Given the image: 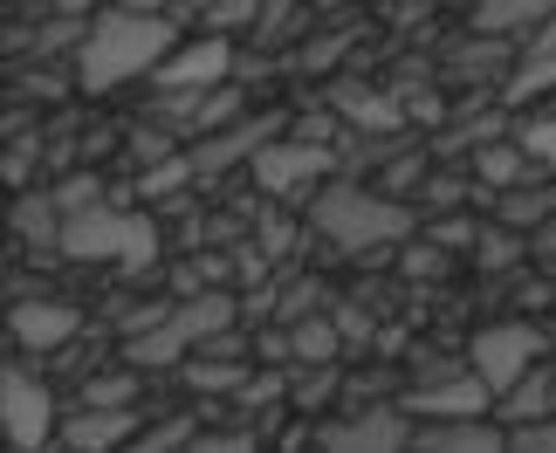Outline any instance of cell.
I'll return each instance as SVG.
<instances>
[{
    "mask_svg": "<svg viewBox=\"0 0 556 453\" xmlns=\"http://www.w3.org/2000/svg\"><path fill=\"white\" fill-rule=\"evenodd\" d=\"M179 49V14L165 8H103L76 35V83L83 90H117L131 76H159Z\"/></svg>",
    "mask_w": 556,
    "mask_h": 453,
    "instance_id": "1",
    "label": "cell"
},
{
    "mask_svg": "<svg viewBox=\"0 0 556 453\" xmlns=\"http://www.w3.org/2000/svg\"><path fill=\"white\" fill-rule=\"evenodd\" d=\"M309 227L324 234V241L351 248V254H371V248L405 241V234H413V206H399L392 192H371V186L330 179V186L309 200Z\"/></svg>",
    "mask_w": 556,
    "mask_h": 453,
    "instance_id": "2",
    "label": "cell"
},
{
    "mask_svg": "<svg viewBox=\"0 0 556 453\" xmlns=\"http://www.w3.org/2000/svg\"><path fill=\"white\" fill-rule=\"evenodd\" d=\"M62 254L70 262H117L138 275L159 262V221L152 213H124V206H97L62 227Z\"/></svg>",
    "mask_w": 556,
    "mask_h": 453,
    "instance_id": "3",
    "label": "cell"
},
{
    "mask_svg": "<svg viewBox=\"0 0 556 453\" xmlns=\"http://www.w3.org/2000/svg\"><path fill=\"white\" fill-rule=\"evenodd\" d=\"M543 351H549V337L536 330V323L508 316V323H488V330H475V343H467V372H475L488 392H495V405H502L522 378L543 372Z\"/></svg>",
    "mask_w": 556,
    "mask_h": 453,
    "instance_id": "4",
    "label": "cell"
},
{
    "mask_svg": "<svg viewBox=\"0 0 556 453\" xmlns=\"http://www.w3.org/2000/svg\"><path fill=\"white\" fill-rule=\"evenodd\" d=\"M413 413L405 405H351L344 419H330L316 446L324 453H413Z\"/></svg>",
    "mask_w": 556,
    "mask_h": 453,
    "instance_id": "5",
    "label": "cell"
},
{
    "mask_svg": "<svg viewBox=\"0 0 556 453\" xmlns=\"http://www.w3.org/2000/svg\"><path fill=\"white\" fill-rule=\"evenodd\" d=\"M405 413L413 419H440V426H475L481 413H495V392L475 372H446V378H413L405 385Z\"/></svg>",
    "mask_w": 556,
    "mask_h": 453,
    "instance_id": "6",
    "label": "cell"
},
{
    "mask_svg": "<svg viewBox=\"0 0 556 453\" xmlns=\"http://www.w3.org/2000/svg\"><path fill=\"white\" fill-rule=\"evenodd\" d=\"M0 426H8V446L14 453H41L55 433V399H49V385L28 378L21 364H8L0 372Z\"/></svg>",
    "mask_w": 556,
    "mask_h": 453,
    "instance_id": "7",
    "label": "cell"
},
{
    "mask_svg": "<svg viewBox=\"0 0 556 453\" xmlns=\"http://www.w3.org/2000/svg\"><path fill=\"white\" fill-rule=\"evenodd\" d=\"M330 165H337V159H330L324 138H275L248 172H254V186H262V192L289 200V192H303V186L324 192V186H330Z\"/></svg>",
    "mask_w": 556,
    "mask_h": 453,
    "instance_id": "8",
    "label": "cell"
},
{
    "mask_svg": "<svg viewBox=\"0 0 556 453\" xmlns=\"http://www.w3.org/2000/svg\"><path fill=\"white\" fill-rule=\"evenodd\" d=\"M227 70H233V41H220V35H192V41H179L173 49V62L152 76L159 90H186V103H200V97H213L227 83Z\"/></svg>",
    "mask_w": 556,
    "mask_h": 453,
    "instance_id": "9",
    "label": "cell"
},
{
    "mask_svg": "<svg viewBox=\"0 0 556 453\" xmlns=\"http://www.w3.org/2000/svg\"><path fill=\"white\" fill-rule=\"evenodd\" d=\"M76 330H83L76 302H55V295H14V310H8V337L21 351H55Z\"/></svg>",
    "mask_w": 556,
    "mask_h": 453,
    "instance_id": "10",
    "label": "cell"
},
{
    "mask_svg": "<svg viewBox=\"0 0 556 453\" xmlns=\"http://www.w3.org/2000/svg\"><path fill=\"white\" fill-rule=\"evenodd\" d=\"M138 440H144L138 405H131V413H97V405H76L70 426H62V446H70V453H131Z\"/></svg>",
    "mask_w": 556,
    "mask_h": 453,
    "instance_id": "11",
    "label": "cell"
},
{
    "mask_svg": "<svg viewBox=\"0 0 556 453\" xmlns=\"http://www.w3.org/2000/svg\"><path fill=\"white\" fill-rule=\"evenodd\" d=\"M549 21H556L549 0H488V8L467 14V28H475V35H502V49H529Z\"/></svg>",
    "mask_w": 556,
    "mask_h": 453,
    "instance_id": "12",
    "label": "cell"
},
{
    "mask_svg": "<svg viewBox=\"0 0 556 453\" xmlns=\"http://www.w3.org/2000/svg\"><path fill=\"white\" fill-rule=\"evenodd\" d=\"M233 310H241V302H233L227 289H206V295H192V302H179V337H186V351L200 357V351H213V343L220 337H233Z\"/></svg>",
    "mask_w": 556,
    "mask_h": 453,
    "instance_id": "13",
    "label": "cell"
},
{
    "mask_svg": "<svg viewBox=\"0 0 556 453\" xmlns=\"http://www.w3.org/2000/svg\"><path fill=\"white\" fill-rule=\"evenodd\" d=\"M529 97H556V21L522 49V62L508 70V83H502V103L516 111V103H529Z\"/></svg>",
    "mask_w": 556,
    "mask_h": 453,
    "instance_id": "14",
    "label": "cell"
},
{
    "mask_svg": "<svg viewBox=\"0 0 556 453\" xmlns=\"http://www.w3.org/2000/svg\"><path fill=\"white\" fill-rule=\"evenodd\" d=\"M179 378H186V392H200V399H241L254 372H248V357H186L179 364Z\"/></svg>",
    "mask_w": 556,
    "mask_h": 453,
    "instance_id": "15",
    "label": "cell"
},
{
    "mask_svg": "<svg viewBox=\"0 0 556 453\" xmlns=\"http://www.w3.org/2000/svg\"><path fill=\"white\" fill-rule=\"evenodd\" d=\"M475 179L508 200V192L529 186V151H522L516 138H488V144H475Z\"/></svg>",
    "mask_w": 556,
    "mask_h": 453,
    "instance_id": "16",
    "label": "cell"
},
{
    "mask_svg": "<svg viewBox=\"0 0 556 453\" xmlns=\"http://www.w3.org/2000/svg\"><path fill=\"white\" fill-rule=\"evenodd\" d=\"M337 117L365 124V131H399V124H405V103L384 97V90H371V83H337Z\"/></svg>",
    "mask_w": 556,
    "mask_h": 453,
    "instance_id": "17",
    "label": "cell"
},
{
    "mask_svg": "<svg viewBox=\"0 0 556 453\" xmlns=\"http://www.w3.org/2000/svg\"><path fill=\"white\" fill-rule=\"evenodd\" d=\"M495 413L508 419V433L516 426H543V419H556V372H536V378H522L516 392H508Z\"/></svg>",
    "mask_w": 556,
    "mask_h": 453,
    "instance_id": "18",
    "label": "cell"
},
{
    "mask_svg": "<svg viewBox=\"0 0 556 453\" xmlns=\"http://www.w3.org/2000/svg\"><path fill=\"white\" fill-rule=\"evenodd\" d=\"M495 213H502V227H508V234H516V227H522V234H543V227L556 221V179H549V186H522V192H508Z\"/></svg>",
    "mask_w": 556,
    "mask_h": 453,
    "instance_id": "19",
    "label": "cell"
},
{
    "mask_svg": "<svg viewBox=\"0 0 556 453\" xmlns=\"http://www.w3.org/2000/svg\"><path fill=\"white\" fill-rule=\"evenodd\" d=\"M14 234H28L35 248H62V213H55V192H21V206H14Z\"/></svg>",
    "mask_w": 556,
    "mask_h": 453,
    "instance_id": "20",
    "label": "cell"
},
{
    "mask_svg": "<svg viewBox=\"0 0 556 453\" xmlns=\"http://www.w3.org/2000/svg\"><path fill=\"white\" fill-rule=\"evenodd\" d=\"M289 351L303 357L309 372H324V364H330V351H337V323H324V316H303V323L289 330Z\"/></svg>",
    "mask_w": 556,
    "mask_h": 453,
    "instance_id": "21",
    "label": "cell"
},
{
    "mask_svg": "<svg viewBox=\"0 0 556 453\" xmlns=\"http://www.w3.org/2000/svg\"><path fill=\"white\" fill-rule=\"evenodd\" d=\"M131 399H138V372L124 364V372H103V378H90V392H83L76 405H97V413H131Z\"/></svg>",
    "mask_w": 556,
    "mask_h": 453,
    "instance_id": "22",
    "label": "cell"
},
{
    "mask_svg": "<svg viewBox=\"0 0 556 453\" xmlns=\"http://www.w3.org/2000/svg\"><path fill=\"white\" fill-rule=\"evenodd\" d=\"M516 144L529 151V165H556V117H536V124H522Z\"/></svg>",
    "mask_w": 556,
    "mask_h": 453,
    "instance_id": "23",
    "label": "cell"
},
{
    "mask_svg": "<svg viewBox=\"0 0 556 453\" xmlns=\"http://www.w3.org/2000/svg\"><path fill=\"white\" fill-rule=\"evenodd\" d=\"M475 254H481V268H508V262H516V254H522V241H516V234H508V227H488L481 241H475Z\"/></svg>",
    "mask_w": 556,
    "mask_h": 453,
    "instance_id": "24",
    "label": "cell"
},
{
    "mask_svg": "<svg viewBox=\"0 0 556 453\" xmlns=\"http://www.w3.org/2000/svg\"><path fill=\"white\" fill-rule=\"evenodd\" d=\"M192 440H200V433H186V419H165V426H152V433H144L131 453H186Z\"/></svg>",
    "mask_w": 556,
    "mask_h": 453,
    "instance_id": "25",
    "label": "cell"
},
{
    "mask_svg": "<svg viewBox=\"0 0 556 453\" xmlns=\"http://www.w3.org/2000/svg\"><path fill=\"white\" fill-rule=\"evenodd\" d=\"M186 453H262V446H254V433H248V426H233V433H200V440H192Z\"/></svg>",
    "mask_w": 556,
    "mask_h": 453,
    "instance_id": "26",
    "label": "cell"
},
{
    "mask_svg": "<svg viewBox=\"0 0 556 453\" xmlns=\"http://www.w3.org/2000/svg\"><path fill=\"white\" fill-rule=\"evenodd\" d=\"M508 453H556V419H543V426H516V433H508Z\"/></svg>",
    "mask_w": 556,
    "mask_h": 453,
    "instance_id": "27",
    "label": "cell"
},
{
    "mask_svg": "<svg viewBox=\"0 0 556 453\" xmlns=\"http://www.w3.org/2000/svg\"><path fill=\"white\" fill-rule=\"evenodd\" d=\"M399 262H405V275H419V282H433V275H446V254H440L433 241H426V248H405Z\"/></svg>",
    "mask_w": 556,
    "mask_h": 453,
    "instance_id": "28",
    "label": "cell"
},
{
    "mask_svg": "<svg viewBox=\"0 0 556 453\" xmlns=\"http://www.w3.org/2000/svg\"><path fill=\"white\" fill-rule=\"evenodd\" d=\"M475 241H481V234H475V221H440V227H433V248H440V254H454V248H475Z\"/></svg>",
    "mask_w": 556,
    "mask_h": 453,
    "instance_id": "29",
    "label": "cell"
},
{
    "mask_svg": "<svg viewBox=\"0 0 556 453\" xmlns=\"http://www.w3.org/2000/svg\"><path fill=\"white\" fill-rule=\"evenodd\" d=\"M28 165H35V144H14V151H8V179L21 186V179H28Z\"/></svg>",
    "mask_w": 556,
    "mask_h": 453,
    "instance_id": "30",
    "label": "cell"
},
{
    "mask_svg": "<svg viewBox=\"0 0 556 453\" xmlns=\"http://www.w3.org/2000/svg\"><path fill=\"white\" fill-rule=\"evenodd\" d=\"M536 254H543V262H556V221H549V227L536 234Z\"/></svg>",
    "mask_w": 556,
    "mask_h": 453,
    "instance_id": "31",
    "label": "cell"
}]
</instances>
